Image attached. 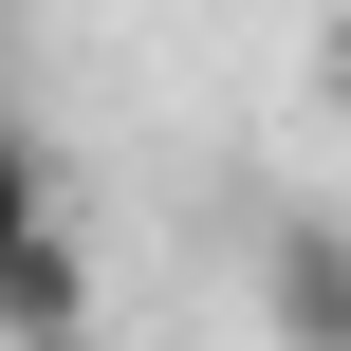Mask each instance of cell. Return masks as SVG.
<instances>
[{"mask_svg":"<svg viewBox=\"0 0 351 351\" xmlns=\"http://www.w3.org/2000/svg\"><path fill=\"white\" fill-rule=\"evenodd\" d=\"M315 93L351 111V0H315Z\"/></svg>","mask_w":351,"mask_h":351,"instance_id":"cell-3","label":"cell"},{"mask_svg":"<svg viewBox=\"0 0 351 351\" xmlns=\"http://www.w3.org/2000/svg\"><path fill=\"white\" fill-rule=\"evenodd\" d=\"M259 333H278V351H351V222H333V204L259 222Z\"/></svg>","mask_w":351,"mask_h":351,"instance_id":"cell-2","label":"cell"},{"mask_svg":"<svg viewBox=\"0 0 351 351\" xmlns=\"http://www.w3.org/2000/svg\"><path fill=\"white\" fill-rule=\"evenodd\" d=\"M0 351H93V241L56 222V148L0 111Z\"/></svg>","mask_w":351,"mask_h":351,"instance_id":"cell-1","label":"cell"}]
</instances>
